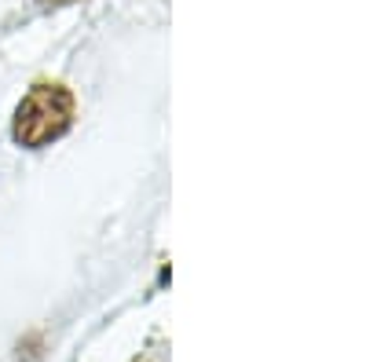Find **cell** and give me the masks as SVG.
Here are the masks:
<instances>
[{"label":"cell","mask_w":366,"mask_h":362,"mask_svg":"<svg viewBox=\"0 0 366 362\" xmlns=\"http://www.w3.org/2000/svg\"><path fill=\"white\" fill-rule=\"evenodd\" d=\"M44 4H81V0H44Z\"/></svg>","instance_id":"obj_2"},{"label":"cell","mask_w":366,"mask_h":362,"mask_svg":"<svg viewBox=\"0 0 366 362\" xmlns=\"http://www.w3.org/2000/svg\"><path fill=\"white\" fill-rule=\"evenodd\" d=\"M74 92L66 84L55 81H37L29 92L19 99L15 117H11V139L26 150H41L55 139H63L74 125Z\"/></svg>","instance_id":"obj_1"}]
</instances>
